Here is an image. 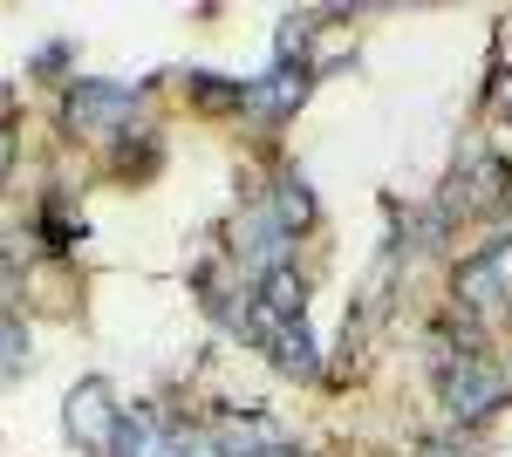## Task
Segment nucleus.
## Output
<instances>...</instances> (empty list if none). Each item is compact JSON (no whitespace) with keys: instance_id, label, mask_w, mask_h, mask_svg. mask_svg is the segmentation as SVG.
<instances>
[{"instance_id":"8","label":"nucleus","mask_w":512,"mask_h":457,"mask_svg":"<svg viewBox=\"0 0 512 457\" xmlns=\"http://www.w3.org/2000/svg\"><path fill=\"white\" fill-rule=\"evenodd\" d=\"M171 451H178V430H171L158 410H123L117 457H171Z\"/></svg>"},{"instance_id":"10","label":"nucleus","mask_w":512,"mask_h":457,"mask_svg":"<svg viewBox=\"0 0 512 457\" xmlns=\"http://www.w3.org/2000/svg\"><path fill=\"white\" fill-rule=\"evenodd\" d=\"M21 362H28V328H21V321L0 307V389L21 376Z\"/></svg>"},{"instance_id":"12","label":"nucleus","mask_w":512,"mask_h":457,"mask_svg":"<svg viewBox=\"0 0 512 457\" xmlns=\"http://www.w3.org/2000/svg\"><path fill=\"white\" fill-rule=\"evenodd\" d=\"M274 457H301V451H274Z\"/></svg>"},{"instance_id":"1","label":"nucleus","mask_w":512,"mask_h":457,"mask_svg":"<svg viewBox=\"0 0 512 457\" xmlns=\"http://www.w3.org/2000/svg\"><path fill=\"white\" fill-rule=\"evenodd\" d=\"M246 342L267 348V362H274L280 376L294 382H321V348L308 335V314H280L267 301H246Z\"/></svg>"},{"instance_id":"6","label":"nucleus","mask_w":512,"mask_h":457,"mask_svg":"<svg viewBox=\"0 0 512 457\" xmlns=\"http://www.w3.org/2000/svg\"><path fill=\"white\" fill-rule=\"evenodd\" d=\"M308 103V76L294 69V62H274L260 82H246V96H239V110L253 116V123H287V116Z\"/></svg>"},{"instance_id":"2","label":"nucleus","mask_w":512,"mask_h":457,"mask_svg":"<svg viewBox=\"0 0 512 457\" xmlns=\"http://www.w3.org/2000/svg\"><path fill=\"white\" fill-rule=\"evenodd\" d=\"M437 396H444V410L458 423H478V417H492V410L506 403V369L485 362L478 348H458V355L437 369Z\"/></svg>"},{"instance_id":"4","label":"nucleus","mask_w":512,"mask_h":457,"mask_svg":"<svg viewBox=\"0 0 512 457\" xmlns=\"http://www.w3.org/2000/svg\"><path fill=\"white\" fill-rule=\"evenodd\" d=\"M451 294L472 314H506L512 307V239H492V246H478L472 260H458Z\"/></svg>"},{"instance_id":"5","label":"nucleus","mask_w":512,"mask_h":457,"mask_svg":"<svg viewBox=\"0 0 512 457\" xmlns=\"http://www.w3.org/2000/svg\"><path fill=\"white\" fill-rule=\"evenodd\" d=\"M130 116H137V96L123 82H69V96H62V123L76 137H117Z\"/></svg>"},{"instance_id":"9","label":"nucleus","mask_w":512,"mask_h":457,"mask_svg":"<svg viewBox=\"0 0 512 457\" xmlns=\"http://www.w3.org/2000/svg\"><path fill=\"white\" fill-rule=\"evenodd\" d=\"M267 212H274V219H280V232L294 239V232H308V226H315V191L301 185L294 171H280V178H274V191H267Z\"/></svg>"},{"instance_id":"7","label":"nucleus","mask_w":512,"mask_h":457,"mask_svg":"<svg viewBox=\"0 0 512 457\" xmlns=\"http://www.w3.org/2000/svg\"><path fill=\"white\" fill-rule=\"evenodd\" d=\"M212 451H219V457H274V451H287V437H280L274 417L246 410V417H226V423H219Z\"/></svg>"},{"instance_id":"11","label":"nucleus","mask_w":512,"mask_h":457,"mask_svg":"<svg viewBox=\"0 0 512 457\" xmlns=\"http://www.w3.org/2000/svg\"><path fill=\"white\" fill-rule=\"evenodd\" d=\"M171 457H219V451H212L205 437H178V451H171Z\"/></svg>"},{"instance_id":"3","label":"nucleus","mask_w":512,"mask_h":457,"mask_svg":"<svg viewBox=\"0 0 512 457\" xmlns=\"http://www.w3.org/2000/svg\"><path fill=\"white\" fill-rule=\"evenodd\" d=\"M62 423H69V444L82 457H117V430H123V403L117 389L103 376H89L69 389V403H62Z\"/></svg>"}]
</instances>
